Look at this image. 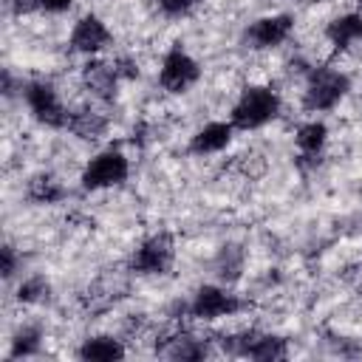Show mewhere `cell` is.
<instances>
[{
    "mask_svg": "<svg viewBox=\"0 0 362 362\" xmlns=\"http://www.w3.org/2000/svg\"><path fill=\"white\" fill-rule=\"evenodd\" d=\"M11 11L17 17L23 14H37V0H11Z\"/></svg>",
    "mask_w": 362,
    "mask_h": 362,
    "instance_id": "484cf974",
    "label": "cell"
},
{
    "mask_svg": "<svg viewBox=\"0 0 362 362\" xmlns=\"http://www.w3.org/2000/svg\"><path fill=\"white\" fill-rule=\"evenodd\" d=\"M187 311H189V317H195L201 322H215V320H226V317L240 314L243 311V300L235 291H229L226 286L204 283L189 297Z\"/></svg>",
    "mask_w": 362,
    "mask_h": 362,
    "instance_id": "8992f818",
    "label": "cell"
},
{
    "mask_svg": "<svg viewBox=\"0 0 362 362\" xmlns=\"http://www.w3.org/2000/svg\"><path fill=\"white\" fill-rule=\"evenodd\" d=\"M76 139H85V141H96L107 133V116L93 110V107H79V110H71V119H68V127Z\"/></svg>",
    "mask_w": 362,
    "mask_h": 362,
    "instance_id": "e0dca14e",
    "label": "cell"
},
{
    "mask_svg": "<svg viewBox=\"0 0 362 362\" xmlns=\"http://www.w3.org/2000/svg\"><path fill=\"white\" fill-rule=\"evenodd\" d=\"M82 82H85V88H88L90 96H96L102 102H110V99H116V88H119L122 76H119V71H116L113 62H105V59L90 57V62L82 68Z\"/></svg>",
    "mask_w": 362,
    "mask_h": 362,
    "instance_id": "7c38bea8",
    "label": "cell"
},
{
    "mask_svg": "<svg viewBox=\"0 0 362 362\" xmlns=\"http://www.w3.org/2000/svg\"><path fill=\"white\" fill-rule=\"evenodd\" d=\"M232 139H235V124L229 119H212L189 136L187 150H189V156H198V158L218 156L232 144Z\"/></svg>",
    "mask_w": 362,
    "mask_h": 362,
    "instance_id": "8fae6325",
    "label": "cell"
},
{
    "mask_svg": "<svg viewBox=\"0 0 362 362\" xmlns=\"http://www.w3.org/2000/svg\"><path fill=\"white\" fill-rule=\"evenodd\" d=\"M74 3H76V0H37V14H51V17H57V14L71 11Z\"/></svg>",
    "mask_w": 362,
    "mask_h": 362,
    "instance_id": "cb8c5ba5",
    "label": "cell"
},
{
    "mask_svg": "<svg viewBox=\"0 0 362 362\" xmlns=\"http://www.w3.org/2000/svg\"><path fill=\"white\" fill-rule=\"evenodd\" d=\"M48 294H51V283L42 274H28L17 286V303L20 305H37V303L48 300Z\"/></svg>",
    "mask_w": 362,
    "mask_h": 362,
    "instance_id": "44dd1931",
    "label": "cell"
},
{
    "mask_svg": "<svg viewBox=\"0 0 362 362\" xmlns=\"http://www.w3.org/2000/svg\"><path fill=\"white\" fill-rule=\"evenodd\" d=\"M110 42H113V31H110L107 23H105L99 14H93V11L82 14V17L74 23L71 34H68V45H71V51L79 54V57H99L102 51L110 48Z\"/></svg>",
    "mask_w": 362,
    "mask_h": 362,
    "instance_id": "30bf717a",
    "label": "cell"
},
{
    "mask_svg": "<svg viewBox=\"0 0 362 362\" xmlns=\"http://www.w3.org/2000/svg\"><path fill=\"white\" fill-rule=\"evenodd\" d=\"M356 6H359V8H362V0H356Z\"/></svg>",
    "mask_w": 362,
    "mask_h": 362,
    "instance_id": "4316f807",
    "label": "cell"
},
{
    "mask_svg": "<svg viewBox=\"0 0 362 362\" xmlns=\"http://www.w3.org/2000/svg\"><path fill=\"white\" fill-rule=\"evenodd\" d=\"M198 6H201V0H156V11L167 20H184Z\"/></svg>",
    "mask_w": 362,
    "mask_h": 362,
    "instance_id": "7402d4cb",
    "label": "cell"
},
{
    "mask_svg": "<svg viewBox=\"0 0 362 362\" xmlns=\"http://www.w3.org/2000/svg\"><path fill=\"white\" fill-rule=\"evenodd\" d=\"M223 351L235 354V356H246V359H260V362H274V359H286L288 356V342L277 334H266V331H238L223 337Z\"/></svg>",
    "mask_w": 362,
    "mask_h": 362,
    "instance_id": "ba28073f",
    "label": "cell"
},
{
    "mask_svg": "<svg viewBox=\"0 0 362 362\" xmlns=\"http://www.w3.org/2000/svg\"><path fill=\"white\" fill-rule=\"evenodd\" d=\"M175 263V243L167 232L147 235L130 255V269L141 277H161L170 274Z\"/></svg>",
    "mask_w": 362,
    "mask_h": 362,
    "instance_id": "52a82bcc",
    "label": "cell"
},
{
    "mask_svg": "<svg viewBox=\"0 0 362 362\" xmlns=\"http://www.w3.org/2000/svg\"><path fill=\"white\" fill-rule=\"evenodd\" d=\"M351 90V76L334 65H314L305 74L303 85V110L305 113H328L334 110Z\"/></svg>",
    "mask_w": 362,
    "mask_h": 362,
    "instance_id": "7a4b0ae2",
    "label": "cell"
},
{
    "mask_svg": "<svg viewBox=\"0 0 362 362\" xmlns=\"http://www.w3.org/2000/svg\"><path fill=\"white\" fill-rule=\"evenodd\" d=\"M42 348V331L40 325H20L14 334H11V345H8V356L11 359H25V356H37Z\"/></svg>",
    "mask_w": 362,
    "mask_h": 362,
    "instance_id": "ac0fdd59",
    "label": "cell"
},
{
    "mask_svg": "<svg viewBox=\"0 0 362 362\" xmlns=\"http://www.w3.org/2000/svg\"><path fill=\"white\" fill-rule=\"evenodd\" d=\"M127 178H130V158L119 147H105V150L93 153L85 161L82 173H79V184L88 192H102V189L122 187Z\"/></svg>",
    "mask_w": 362,
    "mask_h": 362,
    "instance_id": "277c9868",
    "label": "cell"
},
{
    "mask_svg": "<svg viewBox=\"0 0 362 362\" xmlns=\"http://www.w3.org/2000/svg\"><path fill=\"white\" fill-rule=\"evenodd\" d=\"M280 110L283 99L272 85H246L229 110V122L235 124V130L249 133L272 124L280 116Z\"/></svg>",
    "mask_w": 362,
    "mask_h": 362,
    "instance_id": "6da1fadb",
    "label": "cell"
},
{
    "mask_svg": "<svg viewBox=\"0 0 362 362\" xmlns=\"http://www.w3.org/2000/svg\"><path fill=\"white\" fill-rule=\"evenodd\" d=\"M325 40L334 51H351V48L362 45V11L337 14L325 25Z\"/></svg>",
    "mask_w": 362,
    "mask_h": 362,
    "instance_id": "4fadbf2b",
    "label": "cell"
},
{
    "mask_svg": "<svg viewBox=\"0 0 362 362\" xmlns=\"http://www.w3.org/2000/svg\"><path fill=\"white\" fill-rule=\"evenodd\" d=\"M198 79H201V62L181 42L170 45L161 57V65H158V85L167 93L178 96V93L192 90L198 85Z\"/></svg>",
    "mask_w": 362,
    "mask_h": 362,
    "instance_id": "5b68a950",
    "label": "cell"
},
{
    "mask_svg": "<svg viewBox=\"0 0 362 362\" xmlns=\"http://www.w3.org/2000/svg\"><path fill=\"white\" fill-rule=\"evenodd\" d=\"M76 356L85 362H113V359H124L127 348L122 339H116L110 334H93V337L82 339V345L76 348Z\"/></svg>",
    "mask_w": 362,
    "mask_h": 362,
    "instance_id": "9a60e30c",
    "label": "cell"
},
{
    "mask_svg": "<svg viewBox=\"0 0 362 362\" xmlns=\"http://www.w3.org/2000/svg\"><path fill=\"white\" fill-rule=\"evenodd\" d=\"M20 263H23V257L17 255V249H14L11 243H6V246L0 249V272H3V280H14Z\"/></svg>",
    "mask_w": 362,
    "mask_h": 362,
    "instance_id": "603a6c76",
    "label": "cell"
},
{
    "mask_svg": "<svg viewBox=\"0 0 362 362\" xmlns=\"http://www.w3.org/2000/svg\"><path fill=\"white\" fill-rule=\"evenodd\" d=\"M113 65H116L122 79H136L139 76V62H133L130 57H119V59H113Z\"/></svg>",
    "mask_w": 362,
    "mask_h": 362,
    "instance_id": "d4e9b609",
    "label": "cell"
},
{
    "mask_svg": "<svg viewBox=\"0 0 362 362\" xmlns=\"http://www.w3.org/2000/svg\"><path fill=\"white\" fill-rule=\"evenodd\" d=\"M294 147L300 153V158L305 161H317L325 147H328V124L320 119H308L294 130Z\"/></svg>",
    "mask_w": 362,
    "mask_h": 362,
    "instance_id": "5bb4252c",
    "label": "cell"
},
{
    "mask_svg": "<svg viewBox=\"0 0 362 362\" xmlns=\"http://www.w3.org/2000/svg\"><path fill=\"white\" fill-rule=\"evenodd\" d=\"M167 342H170V345L161 348V354L170 356V359H204V356L209 354L206 342L198 339V337H192V334H175V337H170Z\"/></svg>",
    "mask_w": 362,
    "mask_h": 362,
    "instance_id": "d6986e66",
    "label": "cell"
},
{
    "mask_svg": "<svg viewBox=\"0 0 362 362\" xmlns=\"http://www.w3.org/2000/svg\"><path fill=\"white\" fill-rule=\"evenodd\" d=\"M65 195H68V189L54 173H37L25 184V198L31 204H40V206L59 204V201H65Z\"/></svg>",
    "mask_w": 362,
    "mask_h": 362,
    "instance_id": "2e32d148",
    "label": "cell"
},
{
    "mask_svg": "<svg viewBox=\"0 0 362 362\" xmlns=\"http://www.w3.org/2000/svg\"><path fill=\"white\" fill-rule=\"evenodd\" d=\"M291 34H294V17L286 11H274V14L257 17L246 25L243 45L249 51H274L283 42H288Z\"/></svg>",
    "mask_w": 362,
    "mask_h": 362,
    "instance_id": "9c48e42d",
    "label": "cell"
},
{
    "mask_svg": "<svg viewBox=\"0 0 362 362\" xmlns=\"http://www.w3.org/2000/svg\"><path fill=\"white\" fill-rule=\"evenodd\" d=\"M212 269H215V274H218L221 280L235 283V280L240 277V272H243V249H240V246H235V243L221 246V249H218V255H215Z\"/></svg>",
    "mask_w": 362,
    "mask_h": 362,
    "instance_id": "ffe728a7",
    "label": "cell"
},
{
    "mask_svg": "<svg viewBox=\"0 0 362 362\" xmlns=\"http://www.w3.org/2000/svg\"><path fill=\"white\" fill-rule=\"evenodd\" d=\"M20 96L34 122L51 130H65L71 119V107L65 105L59 88L51 79H28L20 85Z\"/></svg>",
    "mask_w": 362,
    "mask_h": 362,
    "instance_id": "3957f363",
    "label": "cell"
}]
</instances>
